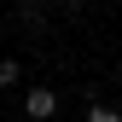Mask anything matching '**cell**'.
Instances as JSON below:
<instances>
[{"mask_svg":"<svg viewBox=\"0 0 122 122\" xmlns=\"http://www.w3.org/2000/svg\"><path fill=\"white\" fill-rule=\"evenodd\" d=\"M23 116L29 122H52L58 116V93H52V87H29V93H23Z\"/></svg>","mask_w":122,"mask_h":122,"instance_id":"obj_1","label":"cell"},{"mask_svg":"<svg viewBox=\"0 0 122 122\" xmlns=\"http://www.w3.org/2000/svg\"><path fill=\"white\" fill-rule=\"evenodd\" d=\"M18 23L23 29H47V0H18Z\"/></svg>","mask_w":122,"mask_h":122,"instance_id":"obj_2","label":"cell"},{"mask_svg":"<svg viewBox=\"0 0 122 122\" xmlns=\"http://www.w3.org/2000/svg\"><path fill=\"white\" fill-rule=\"evenodd\" d=\"M87 122H122L116 105H99V99H87Z\"/></svg>","mask_w":122,"mask_h":122,"instance_id":"obj_3","label":"cell"},{"mask_svg":"<svg viewBox=\"0 0 122 122\" xmlns=\"http://www.w3.org/2000/svg\"><path fill=\"white\" fill-rule=\"evenodd\" d=\"M23 81V64H18V58H0V87H18Z\"/></svg>","mask_w":122,"mask_h":122,"instance_id":"obj_4","label":"cell"},{"mask_svg":"<svg viewBox=\"0 0 122 122\" xmlns=\"http://www.w3.org/2000/svg\"><path fill=\"white\" fill-rule=\"evenodd\" d=\"M58 6H76V0H58Z\"/></svg>","mask_w":122,"mask_h":122,"instance_id":"obj_5","label":"cell"}]
</instances>
